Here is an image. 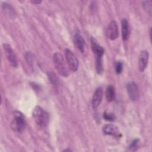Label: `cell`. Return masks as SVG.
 <instances>
[{
  "instance_id": "cell-1",
  "label": "cell",
  "mask_w": 152,
  "mask_h": 152,
  "mask_svg": "<svg viewBox=\"0 0 152 152\" xmlns=\"http://www.w3.org/2000/svg\"><path fill=\"white\" fill-rule=\"evenodd\" d=\"M33 117L36 123L41 127L47 126L49 120L48 113L40 106H36L33 111Z\"/></svg>"
},
{
  "instance_id": "cell-2",
  "label": "cell",
  "mask_w": 152,
  "mask_h": 152,
  "mask_svg": "<svg viewBox=\"0 0 152 152\" xmlns=\"http://www.w3.org/2000/svg\"><path fill=\"white\" fill-rule=\"evenodd\" d=\"M53 60L56 69L58 73L63 77H68L69 74V72L62 54L59 52L55 53L53 56Z\"/></svg>"
},
{
  "instance_id": "cell-3",
  "label": "cell",
  "mask_w": 152,
  "mask_h": 152,
  "mask_svg": "<svg viewBox=\"0 0 152 152\" xmlns=\"http://www.w3.org/2000/svg\"><path fill=\"white\" fill-rule=\"evenodd\" d=\"M26 126V121L22 113L19 111L14 112V117L11 123V128L14 132H21Z\"/></svg>"
},
{
  "instance_id": "cell-4",
  "label": "cell",
  "mask_w": 152,
  "mask_h": 152,
  "mask_svg": "<svg viewBox=\"0 0 152 152\" xmlns=\"http://www.w3.org/2000/svg\"><path fill=\"white\" fill-rule=\"evenodd\" d=\"M65 55L70 69L73 72L77 71L78 68V61L75 55L69 49H65Z\"/></svg>"
},
{
  "instance_id": "cell-5",
  "label": "cell",
  "mask_w": 152,
  "mask_h": 152,
  "mask_svg": "<svg viewBox=\"0 0 152 152\" xmlns=\"http://www.w3.org/2000/svg\"><path fill=\"white\" fill-rule=\"evenodd\" d=\"M3 48L7 56V58L10 65L12 67H17L18 65L17 59L16 58V55L11 46L8 43H4L3 45Z\"/></svg>"
},
{
  "instance_id": "cell-6",
  "label": "cell",
  "mask_w": 152,
  "mask_h": 152,
  "mask_svg": "<svg viewBox=\"0 0 152 152\" xmlns=\"http://www.w3.org/2000/svg\"><path fill=\"white\" fill-rule=\"evenodd\" d=\"M106 36L110 40H114L118 37L119 31L117 23L115 21L113 20L110 22L106 28Z\"/></svg>"
},
{
  "instance_id": "cell-7",
  "label": "cell",
  "mask_w": 152,
  "mask_h": 152,
  "mask_svg": "<svg viewBox=\"0 0 152 152\" xmlns=\"http://www.w3.org/2000/svg\"><path fill=\"white\" fill-rule=\"evenodd\" d=\"M128 96L132 101H136L138 99L139 91L137 85L134 82H129L126 85Z\"/></svg>"
},
{
  "instance_id": "cell-8",
  "label": "cell",
  "mask_w": 152,
  "mask_h": 152,
  "mask_svg": "<svg viewBox=\"0 0 152 152\" xmlns=\"http://www.w3.org/2000/svg\"><path fill=\"white\" fill-rule=\"evenodd\" d=\"M149 58V54L148 51L144 50L140 52L138 59V66L141 72H143L147 65Z\"/></svg>"
},
{
  "instance_id": "cell-9",
  "label": "cell",
  "mask_w": 152,
  "mask_h": 152,
  "mask_svg": "<svg viewBox=\"0 0 152 152\" xmlns=\"http://www.w3.org/2000/svg\"><path fill=\"white\" fill-rule=\"evenodd\" d=\"M91 48L93 52L96 55V58H102L104 54V49L99 45L97 41L94 37H91L90 40Z\"/></svg>"
},
{
  "instance_id": "cell-10",
  "label": "cell",
  "mask_w": 152,
  "mask_h": 152,
  "mask_svg": "<svg viewBox=\"0 0 152 152\" xmlns=\"http://www.w3.org/2000/svg\"><path fill=\"white\" fill-rule=\"evenodd\" d=\"M103 96V89L102 87H98L94 91L92 97V106L96 109L100 104Z\"/></svg>"
},
{
  "instance_id": "cell-11",
  "label": "cell",
  "mask_w": 152,
  "mask_h": 152,
  "mask_svg": "<svg viewBox=\"0 0 152 152\" xmlns=\"http://www.w3.org/2000/svg\"><path fill=\"white\" fill-rule=\"evenodd\" d=\"M102 131L104 134L114 137H119L120 134L118 127L112 124H107L104 125L103 126Z\"/></svg>"
},
{
  "instance_id": "cell-12",
  "label": "cell",
  "mask_w": 152,
  "mask_h": 152,
  "mask_svg": "<svg viewBox=\"0 0 152 152\" xmlns=\"http://www.w3.org/2000/svg\"><path fill=\"white\" fill-rule=\"evenodd\" d=\"M74 43L75 47L81 52L83 53L85 49L86 42L83 37L79 33H76L74 36Z\"/></svg>"
},
{
  "instance_id": "cell-13",
  "label": "cell",
  "mask_w": 152,
  "mask_h": 152,
  "mask_svg": "<svg viewBox=\"0 0 152 152\" xmlns=\"http://www.w3.org/2000/svg\"><path fill=\"white\" fill-rule=\"evenodd\" d=\"M121 30L122 40L125 41L128 39L129 36V24L125 18H123L121 21Z\"/></svg>"
},
{
  "instance_id": "cell-14",
  "label": "cell",
  "mask_w": 152,
  "mask_h": 152,
  "mask_svg": "<svg viewBox=\"0 0 152 152\" xmlns=\"http://www.w3.org/2000/svg\"><path fill=\"white\" fill-rule=\"evenodd\" d=\"M115 88L113 86L109 85L106 88V97L108 102H112L115 99Z\"/></svg>"
},
{
  "instance_id": "cell-15",
  "label": "cell",
  "mask_w": 152,
  "mask_h": 152,
  "mask_svg": "<svg viewBox=\"0 0 152 152\" xmlns=\"http://www.w3.org/2000/svg\"><path fill=\"white\" fill-rule=\"evenodd\" d=\"M2 8L4 10V11H5V12L9 15L11 17H15L16 15V12L15 11V10H14V8L8 4L6 3V2H4L2 4Z\"/></svg>"
},
{
  "instance_id": "cell-16",
  "label": "cell",
  "mask_w": 152,
  "mask_h": 152,
  "mask_svg": "<svg viewBox=\"0 0 152 152\" xmlns=\"http://www.w3.org/2000/svg\"><path fill=\"white\" fill-rule=\"evenodd\" d=\"M48 77L52 85H53L54 87L57 88L59 86V80L56 77V74L53 72H49L48 74Z\"/></svg>"
},
{
  "instance_id": "cell-17",
  "label": "cell",
  "mask_w": 152,
  "mask_h": 152,
  "mask_svg": "<svg viewBox=\"0 0 152 152\" xmlns=\"http://www.w3.org/2000/svg\"><path fill=\"white\" fill-rule=\"evenodd\" d=\"M142 6L144 10L149 14L151 15L152 12V1H144L142 2Z\"/></svg>"
},
{
  "instance_id": "cell-18",
  "label": "cell",
  "mask_w": 152,
  "mask_h": 152,
  "mask_svg": "<svg viewBox=\"0 0 152 152\" xmlns=\"http://www.w3.org/2000/svg\"><path fill=\"white\" fill-rule=\"evenodd\" d=\"M96 70L97 74H101L103 72V61L102 58H96Z\"/></svg>"
},
{
  "instance_id": "cell-19",
  "label": "cell",
  "mask_w": 152,
  "mask_h": 152,
  "mask_svg": "<svg viewBox=\"0 0 152 152\" xmlns=\"http://www.w3.org/2000/svg\"><path fill=\"white\" fill-rule=\"evenodd\" d=\"M103 118L105 120L109 121H113L115 119V116L113 113H107L106 112L103 113Z\"/></svg>"
},
{
  "instance_id": "cell-20",
  "label": "cell",
  "mask_w": 152,
  "mask_h": 152,
  "mask_svg": "<svg viewBox=\"0 0 152 152\" xmlns=\"http://www.w3.org/2000/svg\"><path fill=\"white\" fill-rule=\"evenodd\" d=\"M123 69L122 63L121 61H117L115 63V72L116 74H121Z\"/></svg>"
},
{
  "instance_id": "cell-21",
  "label": "cell",
  "mask_w": 152,
  "mask_h": 152,
  "mask_svg": "<svg viewBox=\"0 0 152 152\" xmlns=\"http://www.w3.org/2000/svg\"><path fill=\"white\" fill-rule=\"evenodd\" d=\"M25 58L27 63L31 65L32 64V61H33L32 53L30 52H27L25 54Z\"/></svg>"
},
{
  "instance_id": "cell-22",
  "label": "cell",
  "mask_w": 152,
  "mask_h": 152,
  "mask_svg": "<svg viewBox=\"0 0 152 152\" xmlns=\"http://www.w3.org/2000/svg\"><path fill=\"white\" fill-rule=\"evenodd\" d=\"M138 141H139L138 139H135V140H134L131 142V144H130V145H129V148L131 149V150H134L135 148H136V147L137 146Z\"/></svg>"
},
{
  "instance_id": "cell-23",
  "label": "cell",
  "mask_w": 152,
  "mask_h": 152,
  "mask_svg": "<svg viewBox=\"0 0 152 152\" xmlns=\"http://www.w3.org/2000/svg\"><path fill=\"white\" fill-rule=\"evenodd\" d=\"M31 2L33 4H39L40 3H41L40 1H31Z\"/></svg>"
}]
</instances>
